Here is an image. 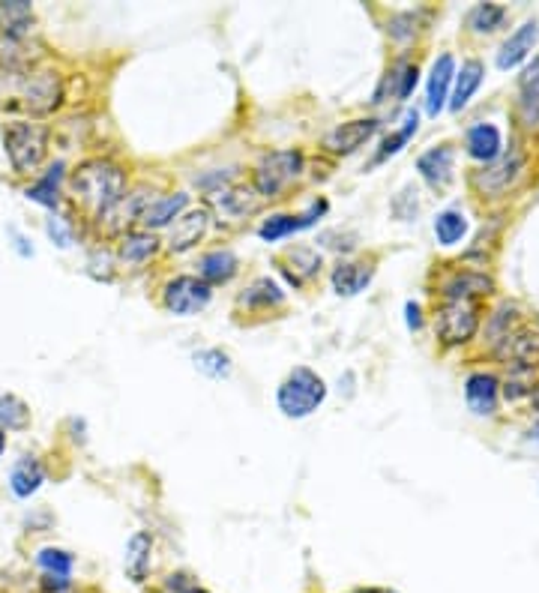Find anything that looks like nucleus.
Listing matches in <instances>:
<instances>
[{"instance_id":"obj_4","label":"nucleus","mask_w":539,"mask_h":593,"mask_svg":"<svg viewBox=\"0 0 539 593\" xmlns=\"http://www.w3.org/2000/svg\"><path fill=\"white\" fill-rule=\"evenodd\" d=\"M303 174V153L300 150H273L264 153L255 165V192L261 198H279L297 177Z\"/></svg>"},{"instance_id":"obj_28","label":"nucleus","mask_w":539,"mask_h":593,"mask_svg":"<svg viewBox=\"0 0 539 593\" xmlns=\"http://www.w3.org/2000/svg\"><path fill=\"white\" fill-rule=\"evenodd\" d=\"M417 66H411V63H396L393 69H387V78H384V84L378 87V93H375V102H384L387 99V90H390V96H396V99H408L411 96V90L417 87Z\"/></svg>"},{"instance_id":"obj_20","label":"nucleus","mask_w":539,"mask_h":593,"mask_svg":"<svg viewBox=\"0 0 539 593\" xmlns=\"http://www.w3.org/2000/svg\"><path fill=\"white\" fill-rule=\"evenodd\" d=\"M519 120L528 129H539V54L519 78Z\"/></svg>"},{"instance_id":"obj_23","label":"nucleus","mask_w":539,"mask_h":593,"mask_svg":"<svg viewBox=\"0 0 539 593\" xmlns=\"http://www.w3.org/2000/svg\"><path fill=\"white\" fill-rule=\"evenodd\" d=\"M186 204H189V195H183V192L162 195V198H156V201H150V204L144 207L138 225H144L147 231H150V228H162V225L180 219V216L186 213Z\"/></svg>"},{"instance_id":"obj_45","label":"nucleus","mask_w":539,"mask_h":593,"mask_svg":"<svg viewBox=\"0 0 539 593\" xmlns=\"http://www.w3.org/2000/svg\"><path fill=\"white\" fill-rule=\"evenodd\" d=\"M3 450H6V435L0 432V456H3Z\"/></svg>"},{"instance_id":"obj_10","label":"nucleus","mask_w":539,"mask_h":593,"mask_svg":"<svg viewBox=\"0 0 539 593\" xmlns=\"http://www.w3.org/2000/svg\"><path fill=\"white\" fill-rule=\"evenodd\" d=\"M381 129V123L375 117H357V120H345L336 129H330L324 135V150L336 153V156H351L357 153L363 144H369L375 138V132Z\"/></svg>"},{"instance_id":"obj_38","label":"nucleus","mask_w":539,"mask_h":593,"mask_svg":"<svg viewBox=\"0 0 539 593\" xmlns=\"http://www.w3.org/2000/svg\"><path fill=\"white\" fill-rule=\"evenodd\" d=\"M195 369L204 372L207 378L219 381V378H228L231 372V357L219 348H207V351H198L195 354Z\"/></svg>"},{"instance_id":"obj_5","label":"nucleus","mask_w":539,"mask_h":593,"mask_svg":"<svg viewBox=\"0 0 539 593\" xmlns=\"http://www.w3.org/2000/svg\"><path fill=\"white\" fill-rule=\"evenodd\" d=\"M477 330H480V303L477 300H447L435 318V333L447 348L471 342L477 336Z\"/></svg>"},{"instance_id":"obj_32","label":"nucleus","mask_w":539,"mask_h":593,"mask_svg":"<svg viewBox=\"0 0 539 593\" xmlns=\"http://www.w3.org/2000/svg\"><path fill=\"white\" fill-rule=\"evenodd\" d=\"M27 39H18V36H3L0 33V69L3 72H24L30 69L33 63V54L27 51Z\"/></svg>"},{"instance_id":"obj_8","label":"nucleus","mask_w":539,"mask_h":593,"mask_svg":"<svg viewBox=\"0 0 539 593\" xmlns=\"http://www.w3.org/2000/svg\"><path fill=\"white\" fill-rule=\"evenodd\" d=\"M495 351L513 372H534L539 363V324H519L495 345Z\"/></svg>"},{"instance_id":"obj_3","label":"nucleus","mask_w":539,"mask_h":593,"mask_svg":"<svg viewBox=\"0 0 539 593\" xmlns=\"http://www.w3.org/2000/svg\"><path fill=\"white\" fill-rule=\"evenodd\" d=\"M327 399V384L318 372L306 369V366H297L282 384H279V393H276V402H279V411L291 420H303L309 414H315Z\"/></svg>"},{"instance_id":"obj_40","label":"nucleus","mask_w":539,"mask_h":593,"mask_svg":"<svg viewBox=\"0 0 539 593\" xmlns=\"http://www.w3.org/2000/svg\"><path fill=\"white\" fill-rule=\"evenodd\" d=\"M417 123H420V117H417V111H411L408 117H405V126L399 129V132H393V135H387V141H384V147H381V153L375 156V162H384V159H390V156H396L408 141H411V135L417 132Z\"/></svg>"},{"instance_id":"obj_1","label":"nucleus","mask_w":539,"mask_h":593,"mask_svg":"<svg viewBox=\"0 0 539 593\" xmlns=\"http://www.w3.org/2000/svg\"><path fill=\"white\" fill-rule=\"evenodd\" d=\"M69 186L75 192V201L99 219L105 210H111L123 198L126 171L114 165L111 159H87L72 171Z\"/></svg>"},{"instance_id":"obj_9","label":"nucleus","mask_w":539,"mask_h":593,"mask_svg":"<svg viewBox=\"0 0 539 593\" xmlns=\"http://www.w3.org/2000/svg\"><path fill=\"white\" fill-rule=\"evenodd\" d=\"M525 171V153L519 147H513L510 153H501L495 162L483 165L477 174H474V186L483 192V195H504L516 180L519 174Z\"/></svg>"},{"instance_id":"obj_6","label":"nucleus","mask_w":539,"mask_h":593,"mask_svg":"<svg viewBox=\"0 0 539 593\" xmlns=\"http://www.w3.org/2000/svg\"><path fill=\"white\" fill-rule=\"evenodd\" d=\"M210 300H213V285H207L198 276H177L162 291L165 309L180 318H192V315L204 312L210 306Z\"/></svg>"},{"instance_id":"obj_18","label":"nucleus","mask_w":539,"mask_h":593,"mask_svg":"<svg viewBox=\"0 0 539 593\" xmlns=\"http://www.w3.org/2000/svg\"><path fill=\"white\" fill-rule=\"evenodd\" d=\"M465 147H468V156L480 159V162H495L501 153H504V138H501V129L495 123H477L468 129L465 135Z\"/></svg>"},{"instance_id":"obj_30","label":"nucleus","mask_w":539,"mask_h":593,"mask_svg":"<svg viewBox=\"0 0 539 593\" xmlns=\"http://www.w3.org/2000/svg\"><path fill=\"white\" fill-rule=\"evenodd\" d=\"M42 483H45V471H42V465H39L36 459H30V456L21 459V462L12 468V474H9V486H12V492H15L18 498L36 495Z\"/></svg>"},{"instance_id":"obj_43","label":"nucleus","mask_w":539,"mask_h":593,"mask_svg":"<svg viewBox=\"0 0 539 593\" xmlns=\"http://www.w3.org/2000/svg\"><path fill=\"white\" fill-rule=\"evenodd\" d=\"M354 593H396V591H390V588H360V591H354Z\"/></svg>"},{"instance_id":"obj_17","label":"nucleus","mask_w":539,"mask_h":593,"mask_svg":"<svg viewBox=\"0 0 539 593\" xmlns=\"http://www.w3.org/2000/svg\"><path fill=\"white\" fill-rule=\"evenodd\" d=\"M324 210H327V201H315V204H312L306 213H300V216H270V219L258 228V234H261V240L276 243V240H282V237H288V234H294V231H303V228L315 225V219H318Z\"/></svg>"},{"instance_id":"obj_22","label":"nucleus","mask_w":539,"mask_h":593,"mask_svg":"<svg viewBox=\"0 0 539 593\" xmlns=\"http://www.w3.org/2000/svg\"><path fill=\"white\" fill-rule=\"evenodd\" d=\"M237 270H240V258L231 249H213L198 258V279H204L207 285L231 282Z\"/></svg>"},{"instance_id":"obj_35","label":"nucleus","mask_w":539,"mask_h":593,"mask_svg":"<svg viewBox=\"0 0 539 593\" xmlns=\"http://www.w3.org/2000/svg\"><path fill=\"white\" fill-rule=\"evenodd\" d=\"M60 177H63V162H57L54 168H48V174H45L39 183L27 186L24 195H27L30 201L45 204V207H57V201H60Z\"/></svg>"},{"instance_id":"obj_12","label":"nucleus","mask_w":539,"mask_h":593,"mask_svg":"<svg viewBox=\"0 0 539 593\" xmlns=\"http://www.w3.org/2000/svg\"><path fill=\"white\" fill-rule=\"evenodd\" d=\"M150 204V195L147 192H135V195H123L111 210H105L99 216V228L105 234H129V228L135 222H141V213L144 207Z\"/></svg>"},{"instance_id":"obj_31","label":"nucleus","mask_w":539,"mask_h":593,"mask_svg":"<svg viewBox=\"0 0 539 593\" xmlns=\"http://www.w3.org/2000/svg\"><path fill=\"white\" fill-rule=\"evenodd\" d=\"M159 249V240L150 231H129L120 237V258L126 264H144Z\"/></svg>"},{"instance_id":"obj_16","label":"nucleus","mask_w":539,"mask_h":593,"mask_svg":"<svg viewBox=\"0 0 539 593\" xmlns=\"http://www.w3.org/2000/svg\"><path fill=\"white\" fill-rule=\"evenodd\" d=\"M498 393H501V384L495 375L489 372H477L465 381V399H468V408L477 414V417H489L495 414L498 408Z\"/></svg>"},{"instance_id":"obj_27","label":"nucleus","mask_w":539,"mask_h":593,"mask_svg":"<svg viewBox=\"0 0 539 593\" xmlns=\"http://www.w3.org/2000/svg\"><path fill=\"white\" fill-rule=\"evenodd\" d=\"M33 30V6L27 0H0V33L27 39Z\"/></svg>"},{"instance_id":"obj_42","label":"nucleus","mask_w":539,"mask_h":593,"mask_svg":"<svg viewBox=\"0 0 539 593\" xmlns=\"http://www.w3.org/2000/svg\"><path fill=\"white\" fill-rule=\"evenodd\" d=\"M405 309H408V327L417 330V327H420V306H417V303H408Z\"/></svg>"},{"instance_id":"obj_2","label":"nucleus","mask_w":539,"mask_h":593,"mask_svg":"<svg viewBox=\"0 0 539 593\" xmlns=\"http://www.w3.org/2000/svg\"><path fill=\"white\" fill-rule=\"evenodd\" d=\"M48 126L30 120H12L3 129V147L15 174H33L48 156Z\"/></svg>"},{"instance_id":"obj_26","label":"nucleus","mask_w":539,"mask_h":593,"mask_svg":"<svg viewBox=\"0 0 539 593\" xmlns=\"http://www.w3.org/2000/svg\"><path fill=\"white\" fill-rule=\"evenodd\" d=\"M375 276V267L372 264H363V261H345L333 270V288L336 294L342 297H354L360 291H366V285L372 282Z\"/></svg>"},{"instance_id":"obj_13","label":"nucleus","mask_w":539,"mask_h":593,"mask_svg":"<svg viewBox=\"0 0 539 593\" xmlns=\"http://www.w3.org/2000/svg\"><path fill=\"white\" fill-rule=\"evenodd\" d=\"M258 198H261V195L252 192V189H243V186H222V189H216V192L207 195V204H210L219 216H225V219H243V216H249V213H255V210L261 207Z\"/></svg>"},{"instance_id":"obj_37","label":"nucleus","mask_w":539,"mask_h":593,"mask_svg":"<svg viewBox=\"0 0 539 593\" xmlns=\"http://www.w3.org/2000/svg\"><path fill=\"white\" fill-rule=\"evenodd\" d=\"M507 15H510V12H507L504 6H498V3H480V6L471 9L468 24H471V30H477V33H495L498 27H504Z\"/></svg>"},{"instance_id":"obj_21","label":"nucleus","mask_w":539,"mask_h":593,"mask_svg":"<svg viewBox=\"0 0 539 593\" xmlns=\"http://www.w3.org/2000/svg\"><path fill=\"white\" fill-rule=\"evenodd\" d=\"M539 39V21H525L498 51V66L501 69H516L537 45Z\"/></svg>"},{"instance_id":"obj_36","label":"nucleus","mask_w":539,"mask_h":593,"mask_svg":"<svg viewBox=\"0 0 539 593\" xmlns=\"http://www.w3.org/2000/svg\"><path fill=\"white\" fill-rule=\"evenodd\" d=\"M30 426V411L27 405L12 396V393H3L0 396V432H21Z\"/></svg>"},{"instance_id":"obj_14","label":"nucleus","mask_w":539,"mask_h":593,"mask_svg":"<svg viewBox=\"0 0 539 593\" xmlns=\"http://www.w3.org/2000/svg\"><path fill=\"white\" fill-rule=\"evenodd\" d=\"M456 81V60L453 54H441L429 72V84H426V111L432 117H438L447 105L450 96V84Z\"/></svg>"},{"instance_id":"obj_33","label":"nucleus","mask_w":539,"mask_h":593,"mask_svg":"<svg viewBox=\"0 0 539 593\" xmlns=\"http://www.w3.org/2000/svg\"><path fill=\"white\" fill-rule=\"evenodd\" d=\"M288 261H291V267H285V273H288V279L294 285H303L306 279L318 276V270H321V255L315 249H306V246L291 249L288 252Z\"/></svg>"},{"instance_id":"obj_15","label":"nucleus","mask_w":539,"mask_h":593,"mask_svg":"<svg viewBox=\"0 0 539 593\" xmlns=\"http://www.w3.org/2000/svg\"><path fill=\"white\" fill-rule=\"evenodd\" d=\"M207 228H210V210L207 207H198V210L183 213L174 222L171 234H168V249L171 252H186V249L198 246V240H204Z\"/></svg>"},{"instance_id":"obj_19","label":"nucleus","mask_w":539,"mask_h":593,"mask_svg":"<svg viewBox=\"0 0 539 593\" xmlns=\"http://www.w3.org/2000/svg\"><path fill=\"white\" fill-rule=\"evenodd\" d=\"M495 291V279L486 276V273H477V270H462L456 273L453 279L444 282V303L447 300H477L483 294H492Z\"/></svg>"},{"instance_id":"obj_47","label":"nucleus","mask_w":539,"mask_h":593,"mask_svg":"<svg viewBox=\"0 0 539 593\" xmlns=\"http://www.w3.org/2000/svg\"><path fill=\"white\" fill-rule=\"evenodd\" d=\"M534 438H537V441H539V423H537V429H534Z\"/></svg>"},{"instance_id":"obj_25","label":"nucleus","mask_w":539,"mask_h":593,"mask_svg":"<svg viewBox=\"0 0 539 593\" xmlns=\"http://www.w3.org/2000/svg\"><path fill=\"white\" fill-rule=\"evenodd\" d=\"M483 78H486L483 60H477V57L465 60L462 69L456 72V87H453V96H450V108H453V111H462V108L471 102V96L480 90Z\"/></svg>"},{"instance_id":"obj_29","label":"nucleus","mask_w":539,"mask_h":593,"mask_svg":"<svg viewBox=\"0 0 539 593\" xmlns=\"http://www.w3.org/2000/svg\"><path fill=\"white\" fill-rule=\"evenodd\" d=\"M285 303V294H282V288L270 279V276H261V279H255L249 288H246V294L240 297V306H246V309H273V306H282Z\"/></svg>"},{"instance_id":"obj_7","label":"nucleus","mask_w":539,"mask_h":593,"mask_svg":"<svg viewBox=\"0 0 539 593\" xmlns=\"http://www.w3.org/2000/svg\"><path fill=\"white\" fill-rule=\"evenodd\" d=\"M21 99H24L27 111L39 114V117L54 114L63 102V78L54 69H33L24 78Z\"/></svg>"},{"instance_id":"obj_11","label":"nucleus","mask_w":539,"mask_h":593,"mask_svg":"<svg viewBox=\"0 0 539 593\" xmlns=\"http://www.w3.org/2000/svg\"><path fill=\"white\" fill-rule=\"evenodd\" d=\"M417 171L423 174V180L435 189V192H447L453 183V171H456V150L450 144L432 147L417 159Z\"/></svg>"},{"instance_id":"obj_34","label":"nucleus","mask_w":539,"mask_h":593,"mask_svg":"<svg viewBox=\"0 0 539 593\" xmlns=\"http://www.w3.org/2000/svg\"><path fill=\"white\" fill-rule=\"evenodd\" d=\"M468 234V219L462 210H444L435 219V237L441 246H456L462 243V237Z\"/></svg>"},{"instance_id":"obj_24","label":"nucleus","mask_w":539,"mask_h":593,"mask_svg":"<svg viewBox=\"0 0 539 593\" xmlns=\"http://www.w3.org/2000/svg\"><path fill=\"white\" fill-rule=\"evenodd\" d=\"M150 552H153V540L150 534L138 531L132 534V540L126 543V558H123V570H126V579L141 585L147 582V573H150Z\"/></svg>"},{"instance_id":"obj_44","label":"nucleus","mask_w":539,"mask_h":593,"mask_svg":"<svg viewBox=\"0 0 539 593\" xmlns=\"http://www.w3.org/2000/svg\"><path fill=\"white\" fill-rule=\"evenodd\" d=\"M531 402H534V408H537V411H539V384H537V387H534V393H531Z\"/></svg>"},{"instance_id":"obj_41","label":"nucleus","mask_w":539,"mask_h":593,"mask_svg":"<svg viewBox=\"0 0 539 593\" xmlns=\"http://www.w3.org/2000/svg\"><path fill=\"white\" fill-rule=\"evenodd\" d=\"M48 234L54 237V243H57V246H69V231L63 228V222H60V219H48Z\"/></svg>"},{"instance_id":"obj_46","label":"nucleus","mask_w":539,"mask_h":593,"mask_svg":"<svg viewBox=\"0 0 539 593\" xmlns=\"http://www.w3.org/2000/svg\"><path fill=\"white\" fill-rule=\"evenodd\" d=\"M186 593H210V591H204V588H198V585H195V588H189Z\"/></svg>"},{"instance_id":"obj_39","label":"nucleus","mask_w":539,"mask_h":593,"mask_svg":"<svg viewBox=\"0 0 539 593\" xmlns=\"http://www.w3.org/2000/svg\"><path fill=\"white\" fill-rule=\"evenodd\" d=\"M36 564L45 570V576H63L69 579L72 576V567H75V558L63 549H42L36 555Z\"/></svg>"}]
</instances>
